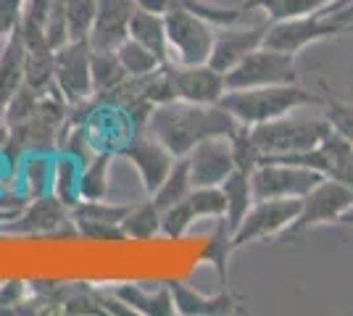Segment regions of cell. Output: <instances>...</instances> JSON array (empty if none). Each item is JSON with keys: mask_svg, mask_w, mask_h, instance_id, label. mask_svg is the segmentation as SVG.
Wrapping results in <instances>:
<instances>
[{"mask_svg": "<svg viewBox=\"0 0 353 316\" xmlns=\"http://www.w3.org/2000/svg\"><path fill=\"white\" fill-rule=\"evenodd\" d=\"M237 119L221 103H190V101H169L153 105L148 116L145 132L156 137L174 158L188 153L208 137H230L235 132Z\"/></svg>", "mask_w": 353, "mask_h": 316, "instance_id": "cell-1", "label": "cell"}, {"mask_svg": "<svg viewBox=\"0 0 353 316\" xmlns=\"http://www.w3.org/2000/svg\"><path fill=\"white\" fill-rule=\"evenodd\" d=\"M237 124L256 127L264 121L280 119L285 114H293L303 105H322V95L303 90L298 85H266V87H248V90H227L219 101Z\"/></svg>", "mask_w": 353, "mask_h": 316, "instance_id": "cell-2", "label": "cell"}, {"mask_svg": "<svg viewBox=\"0 0 353 316\" xmlns=\"http://www.w3.org/2000/svg\"><path fill=\"white\" fill-rule=\"evenodd\" d=\"M330 132H332V124L327 116H290V114L250 127V137L261 156L314 151L322 145Z\"/></svg>", "mask_w": 353, "mask_h": 316, "instance_id": "cell-3", "label": "cell"}, {"mask_svg": "<svg viewBox=\"0 0 353 316\" xmlns=\"http://www.w3.org/2000/svg\"><path fill=\"white\" fill-rule=\"evenodd\" d=\"M166 21V40L172 63L192 66V63H208L211 48H214V24L203 16L192 14L188 8H172L163 14Z\"/></svg>", "mask_w": 353, "mask_h": 316, "instance_id": "cell-4", "label": "cell"}, {"mask_svg": "<svg viewBox=\"0 0 353 316\" xmlns=\"http://www.w3.org/2000/svg\"><path fill=\"white\" fill-rule=\"evenodd\" d=\"M295 82V56L274 48H256L245 59L224 74L227 90H248L266 85H293Z\"/></svg>", "mask_w": 353, "mask_h": 316, "instance_id": "cell-5", "label": "cell"}, {"mask_svg": "<svg viewBox=\"0 0 353 316\" xmlns=\"http://www.w3.org/2000/svg\"><path fill=\"white\" fill-rule=\"evenodd\" d=\"M324 180L322 171L298 164L264 161L250 171V190L253 200H272V198H303Z\"/></svg>", "mask_w": 353, "mask_h": 316, "instance_id": "cell-6", "label": "cell"}, {"mask_svg": "<svg viewBox=\"0 0 353 316\" xmlns=\"http://www.w3.org/2000/svg\"><path fill=\"white\" fill-rule=\"evenodd\" d=\"M353 209V190L343 182L324 177L311 193L301 198V213L293 224L288 227L282 235H301L311 227L327 224V222H340L343 213Z\"/></svg>", "mask_w": 353, "mask_h": 316, "instance_id": "cell-7", "label": "cell"}, {"mask_svg": "<svg viewBox=\"0 0 353 316\" xmlns=\"http://www.w3.org/2000/svg\"><path fill=\"white\" fill-rule=\"evenodd\" d=\"M301 213V198H272V200H253L248 213L232 232V248H243L261 238L282 235Z\"/></svg>", "mask_w": 353, "mask_h": 316, "instance_id": "cell-8", "label": "cell"}, {"mask_svg": "<svg viewBox=\"0 0 353 316\" xmlns=\"http://www.w3.org/2000/svg\"><path fill=\"white\" fill-rule=\"evenodd\" d=\"M56 90L69 105L88 103L92 90V45L90 40H72L56 50Z\"/></svg>", "mask_w": 353, "mask_h": 316, "instance_id": "cell-9", "label": "cell"}, {"mask_svg": "<svg viewBox=\"0 0 353 316\" xmlns=\"http://www.w3.org/2000/svg\"><path fill=\"white\" fill-rule=\"evenodd\" d=\"M227 213V198L221 187H192L190 196L161 213V235L169 240L185 238L198 219H221Z\"/></svg>", "mask_w": 353, "mask_h": 316, "instance_id": "cell-10", "label": "cell"}, {"mask_svg": "<svg viewBox=\"0 0 353 316\" xmlns=\"http://www.w3.org/2000/svg\"><path fill=\"white\" fill-rule=\"evenodd\" d=\"M343 34V27H338L332 19L319 11L311 16H298V19H282V21H269L266 27L264 45L274 48V50H285V53H298L306 45H314L319 40Z\"/></svg>", "mask_w": 353, "mask_h": 316, "instance_id": "cell-11", "label": "cell"}, {"mask_svg": "<svg viewBox=\"0 0 353 316\" xmlns=\"http://www.w3.org/2000/svg\"><path fill=\"white\" fill-rule=\"evenodd\" d=\"M192 187H219L235 171V156L230 137H208L198 143L188 156Z\"/></svg>", "mask_w": 353, "mask_h": 316, "instance_id": "cell-12", "label": "cell"}, {"mask_svg": "<svg viewBox=\"0 0 353 316\" xmlns=\"http://www.w3.org/2000/svg\"><path fill=\"white\" fill-rule=\"evenodd\" d=\"M119 153H121L127 161H132V166L137 169L140 182H143L148 196H153V193L161 187V182L166 180V174L172 171V166H174V161H176L174 156L166 151L156 137L148 135L145 129L137 132L134 137H130Z\"/></svg>", "mask_w": 353, "mask_h": 316, "instance_id": "cell-13", "label": "cell"}, {"mask_svg": "<svg viewBox=\"0 0 353 316\" xmlns=\"http://www.w3.org/2000/svg\"><path fill=\"white\" fill-rule=\"evenodd\" d=\"M72 222V209L59 200V196H40L34 198L27 209L16 211L14 219L3 222L0 232L8 235H45L56 232L59 227Z\"/></svg>", "mask_w": 353, "mask_h": 316, "instance_id": "cell-14", "label": "cell"}, {"mask_svg": "<svg viewBox=\"0 0 353 316\" xmlns=\"http://www.w3.org/2000/svg\"><path fill=\"white\" fill-rule=\"evenodd\" d=\"M172 82H174L176 101H190V103H219L227 92L224 74L216 72L211 63H192V66H179L169 63Z\"/></svg>", "mask_w": 353, "mask_h": 316, "instance_id": "cell-15", "label": "cell"}, {"mask_svg": "<svg viewBox=\"0 0 353 316\" xmlns=\"http://www.w3.org/2000/svg\"><path fill=\"white\" fill-rule=\"evenodd\" d=\"M137 11V0H98V14L90 32L92 50H117L130 37V21Z\"/></svg>", "mask_w": 353, "mask_h": 316, "instance_id": "cell-16", "label": "cell"}, {"mask_svg": "<svg viewBox=\"0 0 353 316\" xmlns=\"http://www.w3.org/2000/svg\"><path fill=\"white\" fill-rule=\"evenodd\" d=\"M266 27H269V21L261 24V27H248V30H237L235 24L224 27V30L216 32V37H214V48H211L208 63H211L216 72L227 74V72L235 69L237 63L245 59L248 53H253L256 48L264 45Z\"/></svg>", "mask_w": 353, "mask_h": 316, "instance_id": "cell-17", "label": "cell"}, {"mask_svg": "<svg viewBox=\"0 0 353 316\" xmlns=\"http://www.w3.org/2000/svg\"><path fill=\"white\" fill-rule=\"evenodd\" d=\"M24 56H27L24 37L21 30L14 27L6 34V45L0 53V116L6 114L16 92L24 87Z\"/></svg>", "mask_w": 353, "mask_h": 316, "instance_id": "cell-18", "label": "cell"}, {"mask_svg": "<svg viewBox=\"0 0 353 316\" xmlns=\"http://www.w3.org/2000/svg\"><path fill=\"white\" fill-rule=\"evenodd\" d=\"M172 298H174L176 314L185 316H219V314H235L237 301L235 295H230L227 290H221L216 295H201L198 290H192L185 282H169Z\"/></svg>", "mask_w": 353, "mask_h": 316, "instance_id": "cell-19", "label": "cell"}, {"mask_svg": "<svg viewBox=\"0 0 353 316\" xmlns=\"http://www.w3.org/2000/svg\"><path fill=\"white\" fill-rule=\"evenodd\" d=\"M130 37L137 40L140 45H145L150 53H156L163 66L172 63L163 14H153V11H145V8H137L132 21H130Z\"/></svg>", "mask_w": 353, "mask_h": 316, "instance_id": "cell-20", "label": "cell"}, {"mask_svg": "<svg viewBox=\"0 0 353 316\" xmlns=\"http://www.w3.org/2000/svg\"><path fill=\"white\" fill-rule=\"evenodd\" d=\"M119 301L124 306H130L132 311L145 316H169L176 314L174 308V298H172V290H156V293H145L140 285H121L114 290Z\"/></svg>", "mask_w": 353, "mask_h": 316, "instance_id": "cell-21", "label": "cell"}, {"mask_svg": "<svg viewBox=\"0 0 353 316\" xmlns=\"http://www.w3.org/2000/svg\"><path fill=\"white\" fill-rule=\"evenodd\" d=\"M224 198H227V213H224V219H227V227L235 232L240 222H243V216L248 213V209L253 206V190H250V174L245 171H240L235 169L227 180L219 185Z\"/></svg>", "mask_w": 353, "mask_h": 316, "instance_id": "cell-22", "label": "cell"}, {"mask_svg": "<svg viewBox=\"0 0 353 316\" xmlns=\"http://www.w3.org/2000/svg\"><path fill=\"white\" fill-rule=\"evenodd\" d=\"M114 151H95V156L79 171V200H103L108 196V169Z\"/></svg>", "mask_w": 353, "mask_h": 316, "instance_id": "cell-23", "label": "cell"}, {"mask_svg": "<svg viewBox=\"0 0 353 316\" xmlns=\"http://www.w3.org/2000/svg\"><path fill=\"white\" fill-rule=\"evenodd\" d=\"M130 74L124 72L117 50H92V90L98 98H105L119 90Z\"/></svg>", "mask_w": 353, "mask_h": 316, "instance_id": "cell-24", "label": "cell"}, {"mask_svg": "<svg viewBox=\"0 0 353 316\" xmlns=\"http://www.w3.org/2000/svg\"><path fill=\"white\" fill-rule=\"evenodd\" d=\"M332 0H245L243 11H264L269 21L319 14Z\"/></svg>", "mask_w": 353, "mask_h": 316, "instance_id": "cell-25", "label": "cell"}, {"mask_svg": "<svg viewBox=\"0 0 353 316\" xmlns=\"http://www.w3.org/2000/svg\"><path fill=\"white\" fill-rule=\"evenodd\" d=\"M192 190V182H190V171H188V158H176L174 166H172V171L166 174V180L161 182V187L150 196V200L156 203V209L166 211L172 209L174 203L179 200H185V198L190 196Z\"/></svg>", "mask_w": 353, "mask_h": 316, "instance_id": "cell-26", "label": "cell"}, {"mask_svg": "<svg viewBox=\"0 0 353 316\" xmlns=\"http://www.w3.org/2000/svg\"><path fill=\"white\" fill-rule=\"evenodd\" d=\"M121 229H124L127 240H150L161 232V211L148 198L145 203H137L130 209V213L121 222Z\"/></svg>", "mask_w": 353, "mask_h": 316, "instance_id": "cell-27", "label": "cell"}, {"mask_svg": "<svg viewBox=\"0 0 353 316\" xmlns=\"http://www.w3.org/2000/svg\"><path fill=\"white\" fill-rule=\"evenodd\" d=\"M117 56H119V61H121V66H124V72L130 76H148L163 66L156 53H150L145 45H140L132 37H127V40L117 48Z\"/></svg>", "mask_w": 353, "mask_h": 316, "instance_id": "cell-28", "label": "cell"}, {"mask_svg": "<svg viewBox=\"0 0 353 316\" xmlns=\"http://www.w3.org/2000/svg\"><path fill=\"white\" fill-rule=\"evenodd\" d=\"M132 206L127 203H105L103 200H77L72 206L74 222H105V224H121Z\"/></svg>", "mask_w": 353, "mask_h": 316, "instance_id": "cell-29", "label": "cell"}, {"mask_svg": "<svg viewBox=\"0 0 353 316\" xmlns=\"http://www.w3.org/2000/svg\"><path fill=\"white\" fill-rule=\"evenodd\" d=\"M232 251H235V248H232V229L227 227V219L221 216L219 227H216V232H214V238H211V242H208L206 251H203V258L216 266L221 290H227V258H230Z\"/></svg>", "mask_w": 353, "mask_h": 316, "instance_id": "cell-30", "label": "cell"}, {"mask_svg": "<svg viewBox=\"0 0 353 316\" xmlns=\"http://www.w3.org/2000/svg\"><path fill=\"white\" fill-rule=\"evenodd\" d=\"M66 3V21L72 40H90V32L98 14V0H63Z\"/></svg>", "mask_w": 353, "mask_h": 316, "instance_id": "cell-31", "label": "cell"}, {"mask_svg": "<svg viewBox=\"0 0 353 316\" xmlns=\"http://www.w3.org/2000/svg\"><path fill=\"white\" fill-rule=\"evenodd\" d=\"M79 161L74 158V156H63L59 158V164H56V196L59 200H63L69 209H72L74 203L79 200V190H77V185H79Z\"/></svg>", "mask_w": 353, "mask_h": 316, "instance_id": "cell-32", "label": "cell"}, {"mask_svg": "<svg viewBox=\"0 0 353 316\" xmlns=\"http://www.w3.org/2000/svg\"><path fill=\"white\" fill-rule=\"evenodd\" d=\"M322 90H324L322 101H324V108H327L324 116L330 119L335 132H340L348 143H353V103H345V101L335 98L327 85H322Z\"/></svg>", "mask_w": 353, "mask_h": 316, "instance_id": "cell-33", "label": "cell"}, {"mask_svg": "<svg viewBox=\"0 0 353 316\" xmlns=\"http://www.w3.org/2000/svg\"><path fill=\"white\" fill-rule=\"evenodd\" d=\"M230 145H232V156H235V169L250 174L259 166V158H261V151L256 148V143L250 137V127L240 124L235 132L230 135Z\"/></svg>", "mask_w": 353, "mask_h": 316, "instance_id": "cell-34", "label": "cell"}, {"mask_svg": "<svg viewBox=\"0 0 353 316\" xmlns=\"http://www.w3.org/2000/svg\"><path fill=\"white\" fill-rule=\"evenodd\" d=\"M45 37L53 50L63 48L66 43H72L69 37V21H66V3L63 0H53L50 14L45 19Z\"/></svg>", "mask_w": 353, "mask_h": 316, "instance_id": "cell-35", "label": "cell"}, {"mask_svg": "<svg viewBox=\"0 0 353 316\" xmlns=\"http://www.w3.org/2000/svg\"><path fill=\"white\" fill-rule=\"evenodd\" d=\"M74 227H77V235L85 238V240H101V242L127 240V235H124L121 224H105V222H74Z\"/></svg>", "mask_w": 353, "mask_h": 316, "instance_id": "cell-36", "label": "cell"}, {"mask_svg": "<svg viewBox=\"0 0 353 316\" xmlns=\"http://www.w3.org/2000/svg\"><path fill=\"white\" fill-rule=\"evenodd\" d=\"M24 282H6L0 287V306H16L24 298Z\"/></svg>", "mask_w": 353, "mask_h": 316, "instance_id": "cell-37", "label": "cell"}, {"mask_svg": "<svg viewBox=\"0 0 353 316\" xmlns=\"http://www.w3.org/2000/svg\"><path fill=\"white\" fill-rule=\"evenodd\" d=\"M16 211H19V209H8V211H3V209H0V224H3V222H8V219H14V216H16Z\"/></svg>", "mask_w": 353, "mask_h": 316, "instance_id": "cell-38", "label": "cell"}, {"mask_svg": "<svg viewBox=\"0 0 353 316\" xmlns=\"http://www.w3.org/2000/svg\"><path fill=\"white\" fill-rule=\"evenodd\" d=\"M6 143H8V127L0 124V148H6Z\"/></svg>", "mask_w": 353, "mask_h": 316, "instance_id": "cell-39", "label": "cell"}, {"mask_svg": "<svg viewBox=\"0 0 353 316\" xmlns=\"http://www.w3.org/2000/svg\"><path fill=\"white\" fill-rule=\"evenodd\" d=\"M6 34H8V30H6V24L0 21V37H6Z\"/></svg>", "mask_w": 353, "mask_h": 316, "instance_id": "cell-40", "label": "cell"}, {"mask_svg": "<svg viewBox=\"0 0 353 316\" xmlns=\"http://www.w3.org/2000/svg\"><path fill=\"white\" fill-rule=\"evenodd\" d=\"M345 32H353V24H351V27H348V30H345Z\"/></svg>", "mask_w": 353, "mask_h": 316, "instance_id": "cell-41", "label": "cell"}]
</instances>
